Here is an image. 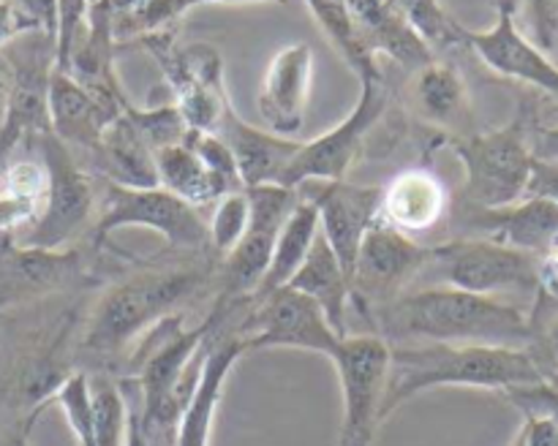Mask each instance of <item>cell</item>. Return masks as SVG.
Instances as JSON below:
<instances>
[{
  "mask_svg": "<svg viewBox=\"0 0 558 446\" xmlns=\"http://www.w3.org/2000/svg\"><path fill=\"white\" fill-rule=\"evenodd\" d=\"M218 259L210 250L158 261L129 272L98 297L80 335L82 354L96 359L120 357L134 340L174 315L180 305L205 292L216 277Z\"/></svg>",
  "mask_w": 558,
  "mask_h": 446,
  "instance_id": "6da1fadb",
  "label": "cell"
},
{
  "mask_svg": "<svg viewBox=\"0 0 558 446\" xmlns=\"http://www.w3.org/2000/svg\"><path fill=\"white\" fill-rule=\"evenodd\" d=\"M374 332L390 340L452 346H532V321L515 305L452 286L407 288L371 313Z\"/></svg>",
  "mask_w": 558,
  "mask_h": 446,
  "instance_id": "7a4b0ae2",
  "label": "cell"
},
{
  "mask_svg": "<svg viewBox=\"0 0 558 446\" xmlns=\"http://www.w3.org/2000/svg\"><path fill=\"white\" fill-rule=\"evenodd\" d=\"M548 381L529 348L505 346H452V343H417L392 346L381 424L403 402L439 386H474V389H515Z\"/></svg>",
  "mask_w": 558,
  "mask_h": 446,
  "instance_id": "3957f363",
  "label": "cell"
},
{
  "mask_svg": "<svg viewBox=\"0 0 558 446\" xmlns=\"http://www.w3.org/2000/svg\"><path fill=\"white\" fill-rule=\"evenodd\" d=\"M452 152L463 163V199L474 207H510L526 199L534 169L532 117L523 103L499 131L452 139Z\"/></svg>",
  "mask_w": 558,
  "mask_h": 446,
  "instance_id": "277c9868",
  "label": "cell"
},
{
  "mask_svg": "<svg viewBox=\"0 0 558 446\" xmlns=\"http://www.w3.org/2000/svg\"><path fill=\"white\" fill-rule=\"evenodd\" d=\"M47 169V199L44 210L16 243L33 248H69L90 237L98 210V179L80 163L74 150L63 145L52 131L31 141Z\"/></svg>",
  "mask_w": 558,
  "mask_h": 446,
  "instance_id": "5b68a950",
  "label": "cell"
},
{
  "mask_svg": "<svg viewBox=\"0 0 558 446\" xmlns=\"http://www.w3.org/2000/svg\"><path fill=\"white\" fill-rule=\"evenodd\" d=\"M120 228H150L180 253L210 250V228L205 212L178 199L167 188H125L98 177V210L87 243L96 250L109 245Z\"/></svg>",
  "mask_w": 558,
  "mask_h": 446,
  "instance_id": "8992f818",
  "label": "cell"
},
{
  "mask_svg": "<svg viewBox=\"0 0 558 446\" xmlns=\"http://www.w3.org/2000/svg\"><path fill=\"white\" fill-rule=\"evenodd\" d=\"M251 201V221L243 239L229 256L218 261L216 286L218 297L210 313L218 321L232 319V313L243 305H251V297L259 288L267 267H270L276 239L281 234L283 221L289 218L292 207L298 205L300 190L281 188V185H259L245 188Z\"/></svg>",
  "mask_w": 558,
  "mask_h": 446,
  "instance_id": "52a82bcc",
  "label": "cell"
},
{
  "mask_svg": "<svg viewBox=\"0 0 558 446\" xmlns=\"http://www.w3.org/2000/svg\"><path fill=\"white\" fill-rule=\"evenodd\" d=\"M420 281L494 297L499 292L539 288V256L485 237H461L434 245Z\"/></svg>",
  "mask_w": 558,
  "mask_h": 446,
  "instance_id": "ba28073f",
  "label": "cell"
},
{
  "mask_svg": "<svg viewBox=\"0 0 558 446\" xmlns=\"http://www.w3.org/2000/svg\"><path fill=\"white\" fill-rule=\"evenodd\" d=\"M11 65V96L0 125V161L31 145L49 125V82L54 74V36L47 30L22 33L3 47Z\"/></svg>",
  "mask_w": 558,
  "mask_h": 446,
  "instance_id": "9c48e42d",
  "label": "cell"
},
{
  "mask_svg": "<svg viewBox=\"0 0 558 446\" xmlns=\"http://www.w3.org/2000/svg\"><path fill=\"white\" fill-rule=\"evenodd\" d=\"M390 354V343L376 332H368V335H347L330 357L343 397L338 446H374L376 430L381 428Z\"/></svg>",
  "mask_w": 558,
  "mask_h": 446,
  "instance_id": "30bf717a",
  "label": "cell"
},
{
  "mask_svg": "<svg viewBox=\"0 0 558 446\" xmlns=\"http://www.w3.org/2000/svg\"><path fill=\"white\" fill-rule=\"evenodd\" d=\"M96 253L90 243L85 248H33L16 243L11 234H0V313L14 305L85 286Z\"/></svg>",
  "mask_w": 558,
  "mask_h": 446,
  "instance_id": "8fae6325",
  "label": "cell"
},
{
  "mask_svg": "<svg viewBox=\"0 0 558 446\" xmlns=\"http://www.w3.org/2000/svg\"><path fill=\"white\" fill-rule=\"evenodd\" d=\"M172 33H156L145 38L156 63L161 65L163 79L174 92V107L185 117V123L196 131L216 134L223 114L229 109L227 90H223V63L218 49L210 44H191L178 47Z\"/></svg>",
  "mask_w": 558,
  "mask_h": 446,
  "instance_id": "7c38bea8",
  "label": "cell"
},
{
  "mask_svg": "<svg viewBox=\"0 0 558 446\" xmlns=\"http://www.w3.org/2000/svg\"><path fill=\"white\" fill-rule=\"evenodd\" d=\"M387 107V90L381 71L360 76V96L352 114L316 139L303 141L287 172V188L298 190L308 183L347 179V172L357 161L368 131L379 123Z\"/></svg>",
  "mask_w": 558,
  "mask_h": 446,
  "instance_id": "4fadbf2b",
  "label": "cell"
},
{
  "mask_svg": "<svg viewBox=\"0 0 558 446\" xmlns=\"http://www.w3.org/2000/svg\"><path fill=\"white\" fill-rule=\"evenodd\" d=\"M234 335L243 337L245 351L298 348V351L322 354L327 359L343 340V335L332 330L319 305L289 286L251 305L248 315L234 330Z\"/></svg>",
  "mask_w": 558,
  "mask_h": 446,
  "instance_id": "5bb4252c",
  "label": "cell"
},
{
  "mask_svg": "<svg viewBox=\"0 0 558 446\" xmlns=\"http://www.w3.org/2000/svg\"><path fill=\"white\" fill-rule=\"evenodd\" d=\"M428 256L430 248L398 232L379 215L365 234L352 275V302H357L360 313L371 319L376 308L407 292L423 272Z\"/></svg>",
  "mask_w": 558,
  "mask_h": 446,
  "instance_id": "9a60e30c",
  "label": "cell"
},
{
  "mask_svg": "<svg viewBox=\"0 0 558 446\" xmlns=\"http://www.w3.org/2000/svg\"><path fill=\"white\" fill-rule=\"evenodd\" d=\"M305 196L319 210V232L341 261L343 272L352 281L360 248L368 228L381 215V188L376 185H352L347 179L319 183V188L303 185Z\"/></svg>",
  "mask_w": 558,
  "mask_h": 446,
  "instance_id": "2e32d148",
  "label": "cell"
},
{
  "mask_svg": "<svg viewBox=\"0 0 558 446\" xmlns=\"http://www.w3.org/2000/svg\"><path fill=\"white\" fill-rule=\"evenodd\" d=\"M463 44H469L496 74L558 96V65L518 27L515 9L507 0L499 5L496 22L488 30L463 27Z\"/></svg>",
  "mask_w": 558,
  "mask_h": 446,
  "instance_id": "e0dca14e",
  "label": "cell"
},
{
  "mask_svg": "<svg viewBox=\"0 0 558 446\" xmlns=\"http://www.w3.org/2000/svg\"><path fill=\"white\" fill-rule=\"evenodd\" d=\"M311 74H314V49L305 41L287 44L272 54L259 90V114L267 123V131L292 136L303 128Z\"/></svg>",
  "mask_w": 558,
  "mask_h": 446,
  "instance_id": "ac0fdd59",
  "label": "cell"
},
{
  "mask_svg": "<svg viewBox=\"0 0 558 446\" xmlns=\"http://www.w3.org/2000/svg\"><path fill=\"white\" fill-rule=\"evenodd\" d=\"M354 30L371 54H387L409 71L434 60V49L412 25L403 0H347Z\"/></svg>",
  "mask_w": 558,
  "mask_h": 446,
  "instance_id": "d6986e66",
  "label": "cell"
},
{
  "mask_svg": "<svg viewBox=\"0 0 558 446\" xmlns=\"http://www.w3.org/2000/svg\"><path fill=\"white\" fill-rule=\"evenodd\" d=\"M216 134L232 150L243 188H259V185H281V188H287L283 185L287 183V172L303 141L278 136L267 128H254L232 107L227 109Z\"/></svg>",
  "mask_w": 558,
  "mask_h": 446,
  "instance_id": "ffe728a7",
  "label": "cell"
},
{
  "mask_svg": "<svg viewBox=\"0 0 558 446\" xmlns=\"http://www.w3.org/2000/svg\"><path fill=\"white\" fill-rule=\"evenodd\" d=\"M463 226L477 228L485 239L539 256L558 234V207L537 196H526L518 205L496 210L466 205Z\"/></svg>",
  "mask_w": 558,
  "mask_h": 446,
  "instance_id": "44dd1931",
  "label": "cell"
},
{
  "mask_svg": "<svg viewBox=\"0 0 558 446\" xmlns=\"http://www.w3.org/2000/svg\"><path fill=\"white\" fill-rule=\"evenodd\" d=\"M120 114L123 112H114L93 92H87L74 76L54 69L52 82H49V125L69 150H82L90 156L107 125Z\"/></svg>",
  "mask_w": 558,
  "mask_h": 446,
  "instance_id": "7402d4cb",
  "label": "cell"
},
{
  "mask_svg": "<svg viewBox=\"0 0 558 446\" xmlns=\"http://www.w3.org/2000/svg\"><path fill=\"white\" fill-rule=\"evenodd\" d=\"M447 205H450V194L445 183L423 166L396 174L381 188V221L409 237L430 232L447 212Z\"/></svg>",
  "mask_w": 558,
  "mask_h": 446,
  "instance_id": "603a6c76",
  "label": "cell"
},
{
  "mask_svg": "<svg viewBox=\"0 0 558 446\" xmlns=\"http://www.w3.org/2000/svg\"><path fill=\"white\" fill-rule=\"evenodd\" d=\"M245 354V343L240 335H213L210 351H207L205 368H202L199 386L180 419L178 438L174 446H207L210 444L213 419H216L218 402H221L223 386H227L229 373Z\"/></svg>",
  "mask_w": 558,
  "mask_h": 446,
  "instance_id": "cb8c5ba5",
  "label": "cell"
},
{
  "mask_svg": "<svg viewBox=\"0 0 558 446\" xmlns=\"http://www.w3.org/2000/svg\"><path fill=\"white\" fill-rule=\"evenodd\" d=\"M114 41L112 25H109L107 11L98 3L90 5V27L87 36L76 44L74 54L69 60L65 74L74 76L87 92L107 103L114 112H125L129 109V98H125L123 87H120L118 74H114Z\"/></svg>",
  "mask_w": 558,
  "mask_h": 446,
  "instance_id": "d4e9b609",
  "label": "cell"
},
{
  "mask_svg": "<svg viewBox=\"0 0 558 446\" xmlns=\"http://www.w3.org/2000/svg\"><path fill=\"white\" fill-rule=\"evenodd\" d=\"M87 158L98 177L109 183L125 185V188H158L156 152L147 147L125 112L107 125L101 141Z\"/></svg>",
  "mask_w": 558,
  "mask_h": 446,
  "instance_id": "484cf974",
  "label": "cell"
},
{
  "mask_svg": "<svg viewBox=\"0 0 558 446\" xmlns=\"http://www.w3.org/2000/svg\"><path fill=\"white\" fill-rule=\"evenodd\" d=\"M289 288L305 294V297L314 299L322 308V313L327 315V321L332 324V330L338 335H349V305H352V281L343 272L341 261L332 253V248L327 245V239L316 237L314 248L305 256V261L300 264V270L294 272V277L289 281Z\"/></svg>",
  "mask_w": 558,
  "mask_h": 446,
  "instance_id": "4316f807",
  "label": "cell"
},
{
  "mask_svg": "<svg viewBox=\"0 0 558 446\" xmlns=\"http://www.w3.org/2000/svg\"><path fill=\"white\" fill-rule=\"evenodd\" d=\"M156 169H158V185L167 188L169 194H174L178 199L189 201L196 210H207V207H216V201L221 196H227L232 188L223 177H218L210 166L199 158V152L189 145V141H180V145L163 147L156 152Z\"/></svg>",
  "mask_w": 558,
  "mask_h": 446,
  "instance_id": "83f0119b",
  "label": "cell"
},
{
  "mask_svg": "<svg viewBox=\"0 0 558 446\" xmlns=\"http://www.w3.org/2000/svg\"><path fill=\"white\" fill-rule=\"evenodd\" d=\"M316 237H319V210H316L314 201L300 190L298 205L292 207L289 218L283 221L281 234H278L276 239V250H272L270 267H267L256 294L251 297V305L270 297V294L278 292V288L289 286L294 272L300 270L305 256H308L311 248H314Z\"/></svg>",
  "mask_w": 558,
  "mask_h": 446,
  "instance_id": "f1b7e54d",
  "label": "cell"
},
{
  "mask_svg": "<svg viewBox=\"0 0 558 446\" xmlns=\"http://www.w3.org/2000/svg\"><path fill=\"white\" fill-rule=\"evenodd\" d=\"M412 96L420 114L439 125H452L466 109V85L461 74L439 60H430L414 71Z\"/></svg>",
  "mask_w": 558,
  "mask_h": 446,
  "instance_id": "f546056e",
  "label": "cell"
},
{
  "mask_svg": "<svg viewBox=\"0 0 558 446\" xmlns=\"http://www.w3.org/2000/svg\"><path fill=\"white\" fill-rule=\"evenodd\" d=\"M98 5L107 11L118 44L167 33V27L189 11L185 0H98Z\"/></svg>",
  "mask_w": 558,
  "mask_h": 446,
  "instance_id": "4dcf8cb0",
  "label": "cell"
},
{
  "mask_svg": "<svg viewBox=\"0 0 558 446\" xmlns=\"http://www.w3.org/2000/svg\"><path fill=\"white\" fill-rule=\"evenodd\" d=\"M314 14V20L319 22V27L325 30V36L330 38L332 47L341 52V58L352 65V71L357 76L376 74L379 63H376L374 54L363 47L357 30H354L352 14H349L347 0H305Z\"/></svg>",
  "mask_w": 558,
  "mask_h": 446,
  "instance_id": "1f68e13d",
  "label": "cell"
},
{
  "mask_svg": "<svg viewBox=\"0 0 558 446\" xmlns=\"http://www.w3.org/2000/svg\"><path fill=\"white\" fill-rule=\"evenodd\" d=\"M93 413H96V446H125L129 413L118 381L107 375H90Z\"/></svg>",
  "mask_w": 558,
  "mask_h": 446,
  "instance_id": "d6a6232c",
  "label": "cell"
},
{
  "mask_svg": "<svg viewBox=\"0 0 558 446\" xmlns=\"http://www.w3.org/2000/svg\"><path fill=\"white\" fill-rule=\"evenodd\" d=\"M248 221H251V201H248V194H245V188L229 190L227 196H221V199L216 201V207H213V218L207 221V228H210V253L216 256L218 261L238 248L245 228H248Z\"/></svg>",
  "mask_w": 558,
  "mask_h": 446,
  "instance_id": "836d02e7",
  "label": "cell"
},
{
  "mask_svg": "<svg viewBox=\"0 0 558 446\" xmlns=\"http://www.w3.org/2000/svg\"><path fill=\"white\" fill-rule=\"evenodd\" d=\"M125 114H129L134 128L140 131V136L147 141V147L153 152L180 145L191 131V125L185 123V117L180 114V109L174 103H163V107L153 109H136L129 103Z\"/></svg>",
  "mask_w": 558,
  "mask_h": 446,
  "instance_id": "e575fe53",
  "label": "cell"
},
{
  "mask_svg": "<svg viewBox=\"0 0 558 446\" xmlns=\"http://www.w3.org/2000/svg\"><path fill=\"white\" fill-rule=\"evenodd\" d=\"M90 0H58L54 16V69L65 71L76 44L87 36L90 27Z\"/></svg>",
  "mask_w": 558,
  "mask_h": 446,
  "instance_id": "d590c367",
  "label": "cell"
},
{
  "mask_svg": "<svg viewBox=\"0 0 558 446\" xmlns=\"http://www.w3.org/2000/svg\"><path fill=\"white\" fill-rule=\"evenodd\" d=\"M403 5H407L412 25L417 27V33L430 49L463 44V25L447 16L439 0H403Z\"/></svg>",
  "mask_w": 558,
  "mask_h": 446,
  "instance_id": "8d00e7d4",
  "label": "cell"
},
{
  "mask_svg": "<svg viewBox=\"0 0 558 446\" xmlns=\"http://www.w3.org/2000/svg\"><path fill=\"white\" fill-rule=\"evenodd\" d=\"M526 22L532 41L558 60V0H526Z\"/></svg>",
  "mask_w": 558,
  "mask_h": 446,
  "instance_id": "74e56055",
  "label": "cell"
},
{
  "mask_svg": "<svg viewBox=\"0 0 558 446\" xmlns=\"http://www.w3.org/2000/svg\"><path fill=\"white\" fill-rule=\"evenodd\" d=\"M507 397L521 408L526 417H548L558 424V386L550 381L532 386H515V389H507Z\"/></svg>",
  "mask_w": 558,
  "mask_h": 446,
  "instance_id": "f35d334b",
  "label": "cell"
},
{
  "mask_svg": "<svg viewBox=\"0 0 558 446\" xmlns=\"http://www.w3.org/2000/svg\"><path fill=\"white\" fill-rule=\"evenodd\" d=\"M526 196H537V199H548L558 207V163L550 161H534L532 179H529Z\"/></svg>",
  "mask_w": 558,
  "mask_h": 446,
  "instance_id": "ab89813d",
  "label": "cell"
},
{
  "mask_svg": "<svg viewBox=\"0 0 558 446\" xmlns=\"http://www.w3.org/2000/svg\"><path fill=\"white\" fill-rule=\"evenodd\" d=\"M31 30H41V27L31 16L22 14L16 5H11L9 0H0V49L14 41V38H20L22 33Z\"/></svg>",
  "mask_w": 558,
  "mask_h": 446,
  "instance_id": "60d3db41",
  "label": "cell"
},
{
  "mask_svg": "<svg viewBox=\"0 0 558 446\" xmlns=\"http://www.w3.org/2000/svg\"><path fill=\"white\" fill-rule=\"evenodd\" d=\"M36 417L0 411V446H31V424Z\"/></svg>",
  "mask_w": 558,
  "mask_h": 446,
  "instance_id": "b9f144b4",
  "label": "cell"
},
{
  "mask_svg": "<svg viewBox=\"0 0 558 446\" xmlns=\"http://www.w3.org/2000/svg\"><path fill=\"white\" fill-rule=\"evenodd\" d=\"M539 294L558 299V234L539 253Z\"/></svg>",
  "mask_w": 558,
  "mask_h": 446,
  "instance_id": "7bdbcfd3",
  "label": "cell"
},
{
  "mask_svg": "<svg viewBox=\"0 0 558 446\" xmlns=\"http://www.w3.org/2000/svg\"><path fill=\"white\" fill-rule=\"evenodd\" d=\"M11 5L31 16L41 30L54 36V16H58V0H9Z\"/></svg>",
  "mask_w": 558,
  "mask_h": 446,
  "instance_id": "ee69618b",
  "label": "cell"
},
{
  "mask_svg": "<svg viewBox=\"0 0 558 446\" xmlns=\"http://www.w3.org/2000/svg\"><path fill=\"white\" fill-rule=\"evenodd\" d=\"M523 438L526 446H558V424L548 417H526Z\"/></svg>",
  "mask_w": 558,
  "mask_h": 446,
  "instance_id": "f6af8a7d",
  "label": "cell"
},
{
  "mask_svg": "<svg viewBox=\"0 0 558 446\" xmlns=\"http://www.w3.org/2000/svg\"><path fill=\"white\" fill-rule=\"evenodd\" d=\"M532 150H534V158H539V161L558 163V125L534 131Z\"/></svg>",
  "mask_w": 558,
  "mask_h": 446,
  "instance_id": "bcb514c9",
  "label": "cell"
},
{
  "mask_svg": "<svg viewBox=\"0 0 558 446\" xmlns=\"http://www.w3.org/2000/svg\"><path fill=\"white\" fill-rule=\"evenodd\" d=\"M9 96H11V65L5 60L3 49H0V125H3L5 109H9Z\"/></svg>",
  "mask_w": 558,
  "mask_h": 446,
  "instance_id": "7dc6e473",
  "label": "cell"
},
{
  "mask_svg": "<svg viewBox=\"0 0 558 446\" xmlns=\"http://www.w3.org/2000/svg\"><path fill=\"white\" fill-rule=\"evenodd\" d=\"M125 446H150V441H147L145 430H142L140 424V413L131 408L129 413V433H125Z\"/></svg>",
  "mask_w": 558,
  "mask_h": 446,
  "instance_id": "c3c4849f",
  "label": "cell"
},
{
  "mask_svg": "<svg viewBox=\"0 0 558 446\" xmlns=\"http://www.w3.org/2000/svg\"><path fill=\"white\" fill-rule=\"evenodd\" d=\"M189 9H196V5H213V3H283V0H185Z\"/></svg>",
  "mask_w": 558,
  "mask_h": 446,
  "instance_id": "681fc988",
  "label": "cell"
},
{
  "mask_svg": "<svg viewBox=\"0 0 558 446\" xmlns=\"http://www.w3.org/2000/svg\"><path fill=\"white\" fill-rule=\"evenodd\" d=\"M510 446H526V438H523V428L518 430V435H515V438H512Z\"/></svg>",
  "mask_w": 558,
  "mask_h": 446,
  "instance_id": "f907efd6",
  "label": "cell"
},
{
  "mask_svg": "<svg viewBox=\"0 0 558 446\" xmlns=\"http://www.w3.org/2000/svg\"><path fill=\"white\" fill-rule=\"evenodd\" d=\"M90 3H98V0H90Z\"/></svg>",
  "mask_w": 558,
  "mask_h": 446,
  "instance_id": "816d5d0a",
  "label": "cell"
},
{
  "mask_svg": "<svg viewBox=\"0 0 558 446\" xmlns=\"http://www.w3.org/2000/svg\"><path fill=\"white\" fill-rule=\"evenodd\" d=\"M0 321H3V313H0Z\"/></svg>",
  "mask_w": 558,
  "mask_h": 446,
  "instance_id": "f5cc1de1",
  "label": "cell"
}]
</instances>
